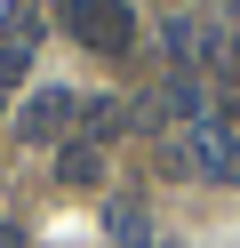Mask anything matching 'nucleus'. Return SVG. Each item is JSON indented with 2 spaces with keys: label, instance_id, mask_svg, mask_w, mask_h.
Here are the masks:
<instances>
[{
  "label": "nucleus",
  "instance_id": "obj_7",
  "mask_svg": "<svg viewBox=\"0 0 240 248\" xmlns=\"http://www.w3.org/2000/svg\"><path fill=\"white\" fill-rule=\"evenodd\" d=\"M112 240H120V248H144V208H136V200L112 208Z\"/></svg>",
  "mask_w": 240,
  "mask_h": 248
},
{
  "label": "nucleus",
  "instance_id": "obj_3",
  "mask_svg": "<svg viewBox=\"0 0 240 248\" xmlns=\"http://www.w3.org/2000/svg\"><path fill=\"white\" fill-rule=\"evenodd\" d=\"M72 112H80V104L64 96V88H48V96L24 104V136H32V144H48V136H64V120H72Z\"/></svg>",
  "mask_w": 240,
  "mask_h": 248
},
{
  "label": "nucleus",
  "instance_id": "obj_10",
  "mask_svg": "<svg viewBox=\"0 0 240 248\" xmlns=\"http://www.w3.org/2000/svg\"><path fill=\"white\" fill-rule=\"evenodd\" d=\"M232 80H240V48H232Z\"/></svg>",
  "mask_w": 240,
  "mask_h": 248
},
{
  "label": "nucleus",
  "instance_id": "obj_4",
  "mask_svg": "<svg viewBox=\"0 0 240 248\" xmlns=\"http://www.w3.org/2000/svg\"><path fill=\"white\" fill-rule=\"evenodd\" d=\"M56 176H64V184H96V176H104L96 144H64V152H56Z\"/></svg>",
  "mask_w": 240,
  "mask_h": 248
},
{
  "label": "nucleus",
  "instance_id": "obj_6",
  "mask_svg": "<svg viewBox=\"0 0 240 248\" xmlns=\"http://www.w3.org/2000/svg\"><path fill=\"white\" fill-rule=\"evenodd\" d=\"M24 56H32V40L0 32V88H16V80H24Z\"/></svg>",
  "mask_w": 240,
  "mask_h": 248
},
{
  "label": "nucleus",
  "instance_id": "obj_2",
  "mask_svg": "<svg viewBox=\"0 0 240 248\" xmlns=\"http://www.w3.org/2000/svg\"><path fill=\"white\" fill-rule=\"evenodd\" d=\"M72 24H80V40H88L96 56H120L128 40H136V24H128V8H120V0H80V8H72Z\"/></svg>",
  "mask_w": 240,
  "mask_h": 248
},
{
  "label": "nucleus",
  "instance_id": "obj_9",
  "mask_svg": "<svg viewBox=\"0 0 240 248\" xmlns=\"http://www.w3.org/2000/svg\"><path fill=\"white\" fill-rule=\"evenodd\" d=\"M0 248H24V232H8V224H0Z\"/></svg>",
  "mask_w": 240,
  "mask_h": 248
},
{
  "label": "nucleus",
  "instance_id": "obj_8",
  "mask_svg": "<svg viewBox=\"0 0 240 248\" xmlns=\"http://www.w3.org/2000/svg\"><path fill=\"white\" fill-rule=\"evenodd\" d=\"M112 128H120V104H88V136H96V144H104Z\"/></svg>",
  "mask_w": 240,
  "mask_h": 248
},
{
  "label": "nucleus",
  "instance_id": "obj_1",
  "mask_svg": "<svg viewBox=\"0 0 240 248\" xmlns=\"http://www.w3.org/2000/svg\"><path fill=\"white\" fill-rule=\"evenodd\" d=\"M168 160L184 168V176H208V184H232L240 176V136L224 128V120H192V128H176V144H168Z\"/></svg>",
  "mask_w": 240,
  "mask_h": 248
},
{
  "label": "nucleus",
  "instance_id": "obj_5",
  "mask_svg": "<svg viewBox=\"0 0 240 248\" xmlns=\"http://www.w3.org/2000/svg\"><path fill=\"white\" fill-rule=\"evenodd\" d=\"M0 32L32 40V32H40V0H8V8H0Z\"/></svg>",
  "mask_w": 240,
  "mask_h": 248
}]
</instances>
